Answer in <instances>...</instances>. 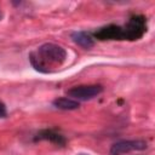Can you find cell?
Wrapping results in <instances>:
<instances>
[{
	"label": "cell",
	"instance_id": "6da1fadb",
	"mask_svg": "<svg viewBox=\"0 0 155 155\" xmlns=\"http://www.w3.org/2000/svg\"><path fill=\"white\" fill-rule=\"evenodd\" d=\"M67 57L68 53L62 46L46 42L29 54V61L35 70L40 73H51V68L62 65L67 61Z\"/></svg>",
	"mask_w": 155,
	"mask_h": 155
},
{
	"label": "cell",
	"instance_id": "7a4b0ae2",
	"mask_svg": "<svg viewBox=\"0 0 155 155\" xmlns=\"http://www.w3.org/2000/svg\"><path fill=\"white\" fill-rule=\"evenodd\" d=\"M147 31V21L144 16H132L122 27L124 40H138Z\"/></svg>",
	"mask_w": 155,
	"mask_h": 155
},
{
	"label": "cell",
	"instance_id": "3957f363",
	"mask_svg": "<svg viewBox=\"0 0 155 155\" xmlns=\"http://www.w3.org/2000/svg\"><path fill=\"white\" fill-rule=\"evenodd\" d=\"M148 148V143L144 139H122L115 142L109 150L110 155H125L131 151L144 150Z\"/></svg>",
	"mask_w": 155,
	"mask_h": 155
},
{
	"label": "cell",
	"instance_id": "277c9868",
	"mask_svg": "<svg viewBox=\"0 0 155 155\" xmlns=\"http://www.w3.org/2000/svg\"><path fill=\"white\" fill-rule=\"evenodd\" d=\"M103 92V87L101 85H80L74 86L67 91V94L75 101H90L94 97L99 96Z\"/></svg>",
	"mask_w": 155,
	"mask_h": 155
},
{
	"label": "cell",
	"instance_id": "5b68a950",
	"mask_svg": "<svg viewBox=\"0 0 155 155\" xmlns=\"http://www.w3.org/2000/svg\"><path fill=\"white\" fill-rule=\"evenodd\" d=\"M93 36L98 40H124L122 27L109 24L97 29L93 33Z\"/></svg>",
	"mask_w": 155,
	"mask_h": 155
},
{
	"label": "cell",
	"instance_id": "8992f818",
	"mask_svg": "<svg viewBox=\"0 0 155 155\" xmlns=\"http://www.w3.org/2000/svg\"><path fill=\"white\" fill-rule=\"evenodd\" d=\"M70 38L71 40L80 47L85 48V50H90L94 46V40L92 38L91 34L82 31V30H75L70 33Z\"/></svg>",
	"mask_w": 155,
	"mask_h": 155
},
{
	"label": "cell",
	"instance_id": "52a82bcc",
	"mask_svg": "<svg viewBox=\"0 0 155 155\" xmlns=\"http://www.w3.org/2000/svg\"><path fill=\"white\" fill-rule=\"evenodd\" d=\"M34 140H48L51 143L58 144V145H64L65 144V138L61 133L53 131V130H41L36 133L34 137Z\"/></svg>",
	"mask_w": 155,
	"mask_h": 155
},
{
	"label": "cell",
	"instance_id": "ba28073f",
	"mask_svg": "<svg viewBox=\"0 0 155 155\" xmlns=\"http://www.w3.org/2000/svg\"><path fill=\"white\" fill-rule=\"evenodd\" d=\"M53 107H56L57 109L61 110H75L80 107V103L73 98L69 97H58L56 99H53L52 102Z\"/></svg>",
	"mask_w": 155,
	"mask_h": 155
},
{
	"label": "cell",
	"instance_id": "9c48e42d",
	"mask_svg": "<svg viewBox=\"0 0 155 155\" xmlns=\"http://www.w3.org/2000/svg\"><path fill=\"white\" fill-rule=\"evenodd\" d=\"M7 116V109L2 101H0V119H4Z\"/></svg>",
	"mask_w": 155,
	"mask_h": 155
},
{
	"label": "cell",
	"instance_id": "30bf717a",
	"mask_svg": "<svg viewBox=\"0 0 155 155\" xmlns=\"http://www.w3.org/2000/svg\"><path fill=\"white\" fill-rule=\"evenodd\" d=\"M79 155H88V154H84V153H81V154H79Z\"/></svg>",
	"mask_w": 155,
	"mask_h": 155
},
{
	"label": "cell",
	"instance_id": "8fae6325",
	"mask_svg": "<svg viewBox=\"0 0 155 155\" xmlns=\"http://www.w3.org/2000/svg\"><path fill=\"white\" fill-rule=\"evenodd\" d=\"M0 18H1V11H0Z\"/></svg>",
	"mask_w": 155,
	"mask_h": 155
}]
</instances>
